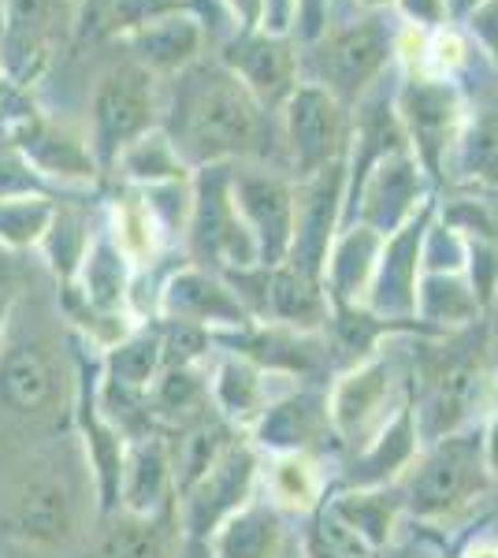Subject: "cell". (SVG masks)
I'll list each match as a JSON object with an SVG mask.
<instances>
[{"label":"cell","instance_id":"21","mask_svg":"<svg viewBox=\"0 0 498 558\" xmlns=\"http://www.w3.org/2000/svg\"><path fill=\"white\" fill-rule=\"evenodd\" d=\"M416 197H421V168L410 153H394V157L379 160L353 197L361 202L357 223L373 228L376 235H394L416 213Z\"/></svg>","mask_w":498,"mask_h":558},{"label":"cell","instance_id":"12","mask_svg":"<svg viewBox=\"0 0 498 558\" xmlns=\"http://www.w3.org/2000/svg\"><path fill=\"white\" fill-rule=\"evenodd\" d=\"M8 536L26 551H60L78 536V499L63 476H31L12 495Z\"/></svg>","mask_w":498,"mask_h":558},{"label":"cell","instance_id":"24","mask_svg":"<svg viewBox=\"0 0 498 558\" xmlns=\"http://www.w3.org/2000/svg\"><path fill=\"white\" fill-rule=\"evenodd\" d=\"M175 465H171V447L160 436H146L126 451L120 502L131 514H160L175 507Z\"/></svg>","mask_w":498,"mask_h":558},{"label":"cell","instance_id":"34","mask_svg":"<svg viewBox=\"0 0 498 558\" xmlns=\"http://www.w3.org/2000/svg\"><path fill=\"white\" fill-rule=\"evenodd\" d=\"M78 294L86 299V305H94L97 313H116L126 302V257L120 254L112 239H94L89 242V254L83 260L75 276Z\"/></svg>","mask_w":498,"mask_h":558},{"label":"cell","instance_id":"40","mask_svg":"<svg viewBox=\"0 0 498 558\" xmlns=\"http://www.w3.org/2000/svg\"><path fill=\"white\" fill-rule=\"evenodd\" d=\"M120 168H126V175L138 179V183L160 186V183H179L186 175L183 157L175 153V146L168 142V134H142L138 142H131L120 160Z\"/></svg>","mask_w":498,"mask_h":558},{"label":"cell","instance_id":"52","mask_svg":"<svg viewBox=\"0 0 498 558\" xmlns=\"http://www.w3.org/2000/svg\"><path fill=\"white\" fill-rule=\"evenodd\" d=\"M487 465L498 470V413H495V425L487 432Z\"/></svg>","mask_w":498,"mask_h":558},{"label":"cell","instance_id":"1","mask_svg":"<svg viewBox=\"0 0 498 558\" xmlns=\"http://www.w3.org/2000/svg\"><path fill=\"white\" fill-rule=\"evenodd\" d=\"M160 120L183 165H228L271 157L268 108L220 60H194L160 86Z\"/></svg>","mask_w":498,"mask_h":558},{"label":"cell","instance_id":"15","mask_svg":"<svg viewBox=\"0 0 498 558\" xmlns=\"http://www.w3.org/2000/svg\"><path fill=\"white\" fill-rule=\"evenodd\" d=\"M398 120L424 172L439 175L442 153L458 146L461 131V101L454 86L436 83V78H410L398 94Z\"/></svg>","mask_w":498,"mask_h":558},{"label":"cell","instance_id":"35","mask_svg":"<svg viewBox=\"0 0 498 558\" xmlns=\"http://www.w3.org/2000/svg\"><path fill=\"white\" fill-rule=\"evenodd\" d=\"M271 507L287 514H309L324 495V473L313 454H276L268 470Z\"/></svg>","mask_w":498,"mask_h":558},{"label":"cell","instance_id":"55","mask_svg":"<svg viewBox=\"0 0 498 558\" xmlns=\"http://www.w3.org/2000/svg\"><path fill=\"white\" fill-rule=\"evenodd\" d=\"M357 4H365V8H373V12H379V8H387L391 0H357Z\"/></svg>","mask_w":498,"mask_h":558},{"label":"cell","instance_id":"18","mask_svg":"<svg viewBox=\"0 0 498 558\" xmlns=\"http://www.w3.org/2000/svg\"><path fill=\"white\" fill-rule=\"evenodd\" d=\"M212 343L228 347L231 354L246 357L271 376H316L328 365V339L302 336V331L279 328V324H246L231 331H208Z\"/></svg>","mask_w":498,"mask_h":558},{"label":"cell","instance_id":"38","mask_svg":"<svg viewBox=\"0 0 498 558\" xmlns=\"http://www.w3.org/2000/svg\"><path fill=\"white\" fill-rule=\"evenodd\" d=\"M461 160L473 179L498 186V78H484L479 86L473 128L461 142Z\"/></svg>","mask_w":498,"mask_h":558},{"label":"cell","instance_id":"43","mask_svg":"<svg viewBox=\"0 0 498 558\" xmlns=\"http://www.w3.org/2000/svg\"><path fill=\"white\" fill-rule=\"evenodd\" d=\"M442 223L450 231H458L461 239L476 235V242H498V213L487 202H476V197H458V202L447 205L442 213Z\"/></svg>","mask_w":498,"mask_h":558},{"label":"cell","instance_id":"5","mask_svg":"<svg viewBox=\"0 0 498 558\" xmlns=\"http://www.w3.org/2000/svg\"><path fill=\"white\" fill-rule=\"evenodd\" d=\"M190 250L202 268L216 265L223 272L231 268H253L257 260V242H253L246 220L234 209L231 197V165H208L197 175L194 209H190Z\"/></svg>","mask_w":498,"mask_h":558},{"label":"cell","instance_id":"47","mask_svg":"<svg viewBox=\"0 0 498 558\" xmlns=\"http://www.w3.org/2000/svg\"><path fill=\"white\" fill-rule=\"evenodd\" d=\"M473 34L498 60V0H484V4L473 8Z\"/></svg>","mask_w":498,"mask_h":558},{"label":"cell","instance_id":"7","mask_svg":"<svg viewBox=\"0 0 498 558\" xmlns=\"http://www.w3.org/2000/svg\"><path fill=\"white\" fill-rule=\"evenodd\" d=\"M231 197H234V209L246 220L253 242H257L260 265L265 268L287 265L294 242V202H297L291 179L271 165L231 168Z\"/></svg>","mask_w":498,"mask_h":558},{"label":"cell","instance_id":"2","mask_svg":"<svg viewBox=\"0 0 498 558\" xmlns=\"http://www.w3.org/2000/svg\"><path fill=\"white\" fill-rule=\"evenodd\" d=\"M86 138L97 165L112 168L120 153L149 134L160 120V86L138 60L126 52L120 60H108L94 71V83H86Z\"/></svg>","mask_w":498,"mask_h":558},{"label":"cell","instance_id":"41","mask_svg":"<svg viewBox=\"0 0 498 558\" xmlns=\"http://www.w3.org/2000/svg\"><path fill=\"white\" fill-rule=\"evenodd\" d=\"M52 213H57V205L49 202V194L4 197L0 202V242L12 250L41 246L45 231L52 223Z\"/></svg>","mask_w":498,"mask_h":558},{"label":"cell","instance_id":"11","mask_svg":"<svg viewBox=\"0 0 498 558\" xmlns=\"http://www.w3.org/2000/svg\"><path fill=\"white\" fill-rule=\"evenodd\" d=\"M253 484H257V451L246 444H234L194 488L175 499L179 525H183L190 536L208 544V536L250 502Z\"/></svg>","mask_w":498,"mask_h":558},{"label":"cell","instance_id":"22","mask_svg":"<svg viewBox=\"0 0 498 558\" xmlns=\"http://www.w3.org/2000/svg\"><path fill=\"white\" fill-rule=\"evenodd\" d=\"M60 399V365L38 343L12 347L0 354V407L20 417H41Z\"/></svg>","mask_w":498,"mask_h":558},{"label":"cell","instance_id":"4","mask_svg":"<svg viewBox=\"0 0 498 558\" xmlns=\"http://www.w3.org/2000/svg\"><path fill=\"white\" fill-rule=\"evenodd\" d=\"M487 488V439L479 428L454 432L410 465L405 502L421 518H447Z\"/></svg>","mask_w":498,"mask_h":558},{"label":"cell","instance_id":"13","mask_svg":"<svg viewBox=\"0 0 498 558\" xmlns=\"http://www.w3.org/2000/svg\"><path fill=\"white\" fill-rule=\"evenodd\" d=\"M432 228V205H421L391 239H384L376 276L368 283L365 310L387 320H416V283H421V246Z\"/></svg>","mask_w":498,"mask_h":558},{"label":"cell","instance_id":"6","mask_svg":"<svg viewBox=\"0 0 498 558\" xmlns=\"http://www.w3.org/2000/svg\"><path fill=\"white\" fill-rule=\"evenodd\" d=\"M68 34H75L71 0H4V34H0V71L15 86L41 78Z\"/></svg>","mask_w":498,"mask_h":558},{"label":"cell","instance_id":"32","mask_svg":"<svg viewBox=\"0 0 498 558\" xmlns=\"http://www.w3.org/2000/svg\"><path fill=\"white\" fill-rule=\"evenodd\" d=\"M183 8V0H83L75 12V38L83 45H101L120 34H134L160 15Z\"/></svg>","mask_w":498,"mask_h":558},{"label":"cell","instance_id":"33","mask_svg":"<svg viewBox=\"0 0 498 558\" xmlns=\"http://www.w3.org/2000/svg\"><path fill=\"white\" fill-rule=\"evenodd\" d=\"M208 407V376L197 365H165L149 387V413L171 425H194Z\"/></svg>","mask_w":498,"mask_h":558},{"label":"cell","instance_id":"36","mask_svg":"<svg viewBox=\"0 0 498 558\" xmlns=\"http://www.w3.org/2000/svg\"><path fill=\"white\" fill-rule=\"evenodd\" d=\"M160 368H165L160 331H138V336H126L123 343H116L108 350L105 384L123 387V391H134V395H149Z\"/></svg>","mask_w":498,"mask_h":558},{"label":"cell","instance_id":"44","mask_svg":"<svg viewBox=\"0 0 498 558\" xmlns=\"http://www.w3.org/2000/svg\"><path fill=\"white\" fill-rule=\"evenodd\" d=\"M469 242V272H473V294H476V302H479V310L484 305H491L495 302V291H498V250L491 246V242H473V239H465Z\"/></svg>","mask_w":498,"mask_h":558},{"label":"cell","instance_id":"17","mask_svg":"<svg viewBox=\"0 0 498 558\" xmlns=\"http://www.w3.org/2000/svg\"><path fill=\"white\" fill-rule=\"evenodd\" d=\"M220 64L239 78L265 108H283L297 83V52L279 34L242 31L223 45Z\"/></svg>","mask_w":498,"mask_h":558},{"label":"cell","instance_id":"30","mask_svg":"<svg viewBox=\"0 0 498 558\" xmlns=\"http://www.w3.org/2000/svg\"><path fill=\"white\" fill-rule=\"evenodd\" d=\"M212 558H279L283 555V525L276 507L246 502L239 514H231L208 536Z\"/></svg>","mask_w":498,"mask_h":558},{"label":"cell","instance_id":"42","mask_svg":"<svg viewBox=\"0 0 498 558\" xmlns=\"http://www.w3.org/2000/svg\"><path fill=\"white\" fill-rule=\"evenodd\" d=\"M160 223L157 216L149 213L146 197H123L116 205V246L120 254L131 260V265H149L153 254H157V242H160Z\"/></svg>","mask_w":498,"mask_h":558},{"label":"cell","instance_id":"25","mask_svg":"<svg viewBox=\"0 0 498 558\" xmlns=\"http://www.w3.org/2000/svg\"><path fill=\"white\" fill-rule=\"evenodd\" d=\"M331 320V299L320 279L302 276L291 265L268 268V305L260 324H279V328L316 336Z\"/></svg>","mask_w":498,"mask_h":558},{"label":"cell","instance_id":"16","mask_svg":"<svg viewBox=\"0 0 498 558\" xmlns=\"http://www.w3.org/2000/svg\"><path fill=\"white\" fill-rule=\"evenodd\" d=\"M342 186H347V165H342V160H335V165L316 172L313 179H302V186H297L294 242H291L287 265L297 268L302 276H313V279L324 276V265H328V254H331V239H335V223H339Z\"/></svg>","mask_w":498,"mask_h":558},{"label":"cell","instance_id":"50","mask_svg":"<svg viewBox=\"0 0 498 558\" xmlns=\"http://www.w3.org/2000/svg\"><path fill=\"white\" fill-rule=\"evenodd\" d=\"M297 15V0H265V34H283Z\"/></svg>","mask_w":498,"mask_h":558},{"label":"cell","instance_id":"3","mask_svg":"<svg viewBox=\"0 0 498 558\" xmlns=\"http://www.w3.org/2000/svg\"><path fill=\"white\" fill-rule=\"evenodd\" d=\"M394 52V34L379 12L365 20L335 23L316 38V45L297 60V71H305L309 86L328 89L335 101H357L368 86L379 78Z\"/></svg>","mask_w":498,"mask_h":558},{"label":"cell","instance_id":"8","mask_svg":"<svg viewBox=\"0 0 498 558\" xmlns=\"http://www.w3.org/2000/svg\"><path fill=\"white\" fill-rule=\"evenodd\" d=\"M279 134H283L287 165L294 168L297 179H313L324 172L350 146L347 134V112L342 101H335L328 89L302 83L283 105V120H279Z\"/></svg>","mask_w":498,"mask_h":558},{"label":"cell","instance_id":"27","mask_svg":"<svg viewBox=\"0 0 498 558\" xmlns=\"http://www.w3.org/2000/svg\"><path fill=\"white\" fill-rule=\"evenodd\" d=\"M202 41L205 31L197 20L190 15H160L146 26H138L134 34H126V45H131V57L138 60L146 71H165V75H179L183 68H190L194 60H202Z\"/></svg>","mask_w":498,"mask_h":558},{"label":"cell","instance_id":"45","mask_svg":"<svg viewBox=\"0 0 498 558\" xmlns=\"http://www.w3.org/2000/svg\"><path fill=\"white\" fill-rule=\"evenodd\" d=\"M294 23H302V38L316 41L331 23V0H297Z\"/></svg>","mask_w":498,"mask_h":558},{"label":"cell","instance_id":"49","mask_svg":"<svg viewBox=\"0 0 498 558\" xmlns=\"http://www.w3.org/2000/svg\"><path fill=\"white\" fill-rule=\"evenodd\" d=\"M402 8H405V15L421 26H436L447 20V12H450L447 0H402Z\"/></svg>","mask_w":498,"mask_h":558},{"label":"cell","instance_id":"20","mask_svg":"<svg viewBox=\"0 0 498 558\" xmlns=\"http://www.w3.org/2000/svg\"><path fill=\"white\" fill-rule=\"evenodd\" d=\"M253 439L271 454H313V447L331 432L328 395L291 391L268 402V410L253 421Z\"/></svg>","mask_w":498,"mask_h":558},{"label":"cell","instance_id":"19","mask_svg":"<svg viewBox=\"0 0 498 558\" xmlns=\"http://www.w3.org/2000/svg\"><path fill=\"white\" fill-rule=\"evenodd\" d=\"M160 313H165L168 320L197 324V328H208V331H231V328L253 324L246 305L234 299L228 279L202 265L179 268V272L168 279L165 291H160Z\"/></svg>","mask_w":498,"mask_h":558},{"label":"cell","instance_id":"28","mask_svg":"<svg viewBox=\"0 0 498 558\" xmlns=\"http://www.w3.org/2000/svg\"><path fill=\"white\" fill-rule=\"evenodd\" d=\"M416 447H421L416 410L402 407L391 421H387L384 432H379L373 444L361 447V458L353 462L350 484H357V488H379V484H387L391 476L410 470L416 462Z\"/></svg>","mask_w":498,"mask_h":558},{"label":"cell","instance_id":"57","mask_svg":"<svg viewBox=\"0 0 498 558\" xmlns=\"http://www.w3.org/2000/svg\"><path fill=\"white\" fill-rule=\"evenodd\" d=\"M0 34H4V0H0Z\"/></svg>","mask_w":498,"mask_h":558},{"label":"cell","instance_id":"56","mask_svg":"<svg viewBox=\"0 0 498 558\" xmlns=\"http://www.w3.org/2000/svg\"><path fill=\"white\" fill-rule=\"evenodd\" d=\"M458 8H476V4H484V0H454Z\"/></svg>","mask_w":498,"mask_h":558},{"label":"cell","instance_id":"37","mask_svg":"<svg viewBox=\"0 0 498 558\" xmlns=\"http://www.w3.org/2000/svg\"><path fill=\"white\" fill-rule=\"evenodd\" d=\"M89 242H94V235H89L86 209H78V205H57L49 231H45V239H41L45 265H49L63 283H75L78 268H83V260L89 254Z\"/></svg>","mask_w":498,"mask_h":558},{"label":"cell","instance_id":"53","mask_svg":"<svg viewBox=\"0 0 498 558\" xmlns=\"http://www.w3.org/2000/svg\"><path fill=\"white\" fill-rule=\"evenodd\" d=\"M8 320H12V299H0V339H4Z\"/></svg>","mask_w":498,"mask_h":558},{"label":"cell","instance_id":"23","mask_svg":"<svg viewBox=\"0 0 498 558\" xmlns=\"http://www.w3.org/2000/svg\"><path fill=\"white\" fill-rule=\"evenodd\" d=\"M384 250V235H376L365 223H350L339 239L331 242L328 265H324V291H328L331 305H365L368 283L376 276V260Z\"/></svg>","mask_w":498,"mask_h":558},{"label":"cell","instance_id":"14","mask_svg":"<svg viewBox=\"0 0 498 558\" xmlns=\"http://www.w3.org/2000/svg\"><path fill=\"white\" fill-rule=\"evenodd\" d=\"M12 146L31 160V168L41 179H60V183H83L97 175V157L89 149V138L75 131L68 120L41 108H23L12 128Z\"/></svg>","mask_w":498,"mask_h":558},{"label":"cell","instance_id":"46","mask_svg":"<svg viewBox=\"0 0 498 558\" xmlns=\"http://www.w3.org/2000/svg\"><path fill=\"white\" fill-rule=\"evenodd\" d=\"M26 279V265H23V250H12L0 242V299H12L15 302V291Z\"/></svg>","mask_w":498,"mask_h":558},{"label":"cell","instance_id":"29","mask_svg":"<svg viewBox=\"0 0 498 558\" xmlns=\"http://www.w3.org/2000/svg\"><path fill=\"white\" fill-rule=\"evenodd\" d=\"M268 380H271V373L246 362V357L231 354L216 365L212 380H208V399L216 402V410H220V417L228 421V425L250 428L253 421L268 410V402H276L268 391Z\"/></svg>","mask_w":498,"mask_h":558},{"label":"cell","instance_id":"10","mask_svg":"<svg viewBox=\"0 0 498 558\" xmlns=\"http://www.w3.org/2000/svg\"><path fill=\"white\" fill-rule=\"evenodd\" d=\"M487 384L491 380H487L479 347L442 357L428 373V399H424V410L416 413V428H421L424 444H439L454 432L473 428L479 407L487 402Z\"/></svg>","mask_w":498,"mask_h":558},{"label":"cell","instance_id":"54","mask_svg":"<svg viewBox=\"0 0 498 558\" xmlns=\"http://www.w3.org/2000/svg\"><path fill=\"white\" fill-rule=\"evenodd\" d=\"M469 558H498V547L495 544H479V547L469 551Z\"/></svg>","mask_w":498,"mask_h":558},{"label":"cell","instance_id":"51","mask_svg":"<svg viewBox=\"0 0 498 558\" xmlns=\"http://www.w3.org/2000/svg\"><path fill=\"white\" fill-rule=\"evenodd\" d=\"M223 4L239 15L246 31H257V26L265 23V0H223Z\"/></svg>","mask_w":498,"mask_h":558},{"label":"cell","instance_id":"48","mask_svg":"<svg viewBox=\"0 0 498 558\" xmlns=\"http://www.w3.org/2000/svg\"><path fill=\"white\" fill-rule=\"evenodd\" d=\"M469 60V49L461 45V38H454V34H439L436 45H432V64H436L439 71H454Z\"/></svg>","mask_w":498,"mask_h":558},{"label":"cell","instance_id":"31","mask_svg":"<svg viewBox=\"0 0 498 558\" xmlns=\"http://www.w3.org/2000/svg\"><path fill=\"white\" fill-rule=\"evenodd\" d=\"M416 324L432 331V336H450L458 328H469L479 317V302L473 287L454 272H424L416 283Z\"/></svg>","mask_w":498,"mask_h":558},{"label":"cell","instance_id":"9","mask_svg":"<svg viewBox=\"0 0 498 558\" xmlns=\"http://www.w3.org/2000/svg\"><path fill=\"white\" fill-rule=\"evenodd\" d=\"M394 362L384 354H373L368 362L347 368L328 395V421L335 436H342L357 451L373 444L391 421V413L405 407L394 399Z\"/></svg>","mask_w":498,"mask_h":558},{"label":"cell","instance_id":"39","mask_svg":"<svg viewBox=\"0 0 498 558\" xmlns=\"http://www.w3.org/2000/svg\"><path fill=\"white\" fill-rule=\"evenodd\" d=\"M331 514L365 547H384L394 533L398 499H391V495L379 488H357V492L342 495V499H335Z\"/></svg>","mask_w":498,"mask_h":558},{"label":"cell","instance_id":"26","mask_svg":"<svg viewBox=\"0 0 498 558\" xmlns=\"http://www.w3.org/2000/svg\"><path fill=\"white\" fill-rule=\"evenodd\" d=\"M179 507L160 514H131L123 510L94 544L89 558H179Z\"/></svg>","mask_w":498,"mask_h":558}]
</instances>
